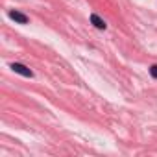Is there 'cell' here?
Returning a JSON list of instances; mask_svg holds the SVG:
<instances>
[{
    "mask_svg": "<svg viewBox=\"0 0 157 157\" xmlns=\"http://www.w3.org/2000/svg\"><path fill=\"white\" fill-rule=\"evenodd\" d=\"M91 22H93L98 30H105V22H104V19H100V17H98V15H94V13L91 15Z\"/></svg>",
    "mask_w": 157,
    "mask_h": 157,
    "instance_id": "3",
    "label": "cell"
},
{
    "mask_svg": "<svg viewBox=\"0 0 157 157\" xmlns=\"http://www.w3.org/2000/svg\"><path fill=\"white\" fill-rule=\"evenodd\" d=\"M10 17H11L15 22H19V24H26V22H28V17H26L24 13H21V11H11Z\"/></svg>",
    "mask_w": 157,
    "mask_h": 157,
    "instance_id": "2",
    "label": "cell"
},
{
    "mask_svg": "<svg viewBox=\"0 0 157 157\" xmlns=\"http://www.w3.org/2000/svg\"><path fill=\"white\" fill-rule=\"evenodd\" d=\"M11 68H13L17 74H21V76H26V78H32V76H33V72H32L28 67L21 65V63H13V65H11Z\"/></svg>",
    "mask_w": 157,
    "mask_h": 157,
    "instance_id": "1",
    "label": "cell"
},
{
    "mask_svg": "<svg viewBox=\"0 0 157 157\" xmlns=\"http://www.w3.org/2000/svg\"><path fill=\"white\" fill-rule=\"evenodd\" d=\"M150 74H151L153 78H157V65H151V68H150Z\"/></svg>",
    "mask_w": 157,
    "mask_h": 157,
    "instance_id": "4",
    "label": "cell"
}]
</instances>
